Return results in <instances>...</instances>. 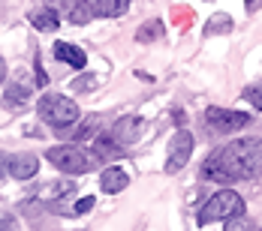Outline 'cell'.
<instances>
[{"label":"cell","mask_w":262,"mask_h":231,"mask_svg":"<svg viewBox=\"0 0 262 231\" xmlns=\"http://www.w3.org/2000/svg\"><path fill=\"white\" fill-rule=\"evenodd\" d=\"M160 36H163V21H145V24L139 27V33H136L139 42H154Z\"/></svg>","instance_id":"obj_15"},{"label":"cell","mask_w":262,"mask_h":231,"mask_svg":"<svg viewBox=\"0 0 262 231\" xmlns=\"http://www.w3.org/2000/svg\"><path fill=\"white\" fill-rule=\"evenodd\" d=\"M262 6V0H247V12H256Z\"/></svg>","instance_id":"obj_21"},{"label":"cell","mask_w":262,"mask_h":231,"mask_svg":"<svg viewBox=\"0 0 262 231\" xmlns=\"http://www.w3.org/2000/svg\"><path fill=\"white\" fill-rule=\"evenodd\" d=\"M112 135L127 147V144H133L139 135H142V117H121L115 126H112Z\"/></svg>","instance_id":"obj_10"},{"label":"cell","mask_w":262,"mask_h":231,"mask_svg":"<svg viewBox=\"0 0 262 231\" xmlns=\"http://www.w3.org/2000/svg\"><path fill=\"white\" fill-rule=\"evenodd\" d=\"M91 207H94V198H91V195H88V198H79V201H76V213H88Z\"/></svg>","instance_id":"obj_20"},{"label":"cell","mask_w":262,"mask_h":231,"mask_svg":"<svg viewBox=\"0 0 262 231\" xmlns=\"http://www.w3.org/2000/svg\"><path fill=\"white\" fill-rule=\"evenodd\" d=\"M202 174L217 183L232 180H253L262 174V144L256 138H238L229 141V147L217 150L202 165Z\"/></svg>","instance_id":"obj_1"},{"label":"cell","mask_w":262,"mask_h":231,"mask_svg":"<svg viewBox=\"0 0 262 231\" xmlns=\"http://www.w3.org/2000/svg\"><path fill=\"white\" fill-rule=\"evenodd\" d=\"M39 117L57 129H67L79 120V105L67 96H60V93H49L39 99Z\"/></svg>","instance_id":"obj_2"},{"label":"cell","mask_w":262,"mask_h":231,"mask_svg":"<svg viewBox=\"0 0 262 231\" xmlns=\"http://www.w3.org/2000/svg\"><path fill=\"white\" fill-rule=\"evenodd\" d=\"M3 165H6V171H9L15 180H27V177H33V174L39 171V159H36L33 153L6 156V159H3Z\"/></svg>","instance_id":"obj_8"},{"label":"cell","mask_w":262,"mask_h":231,"mask_svg":"<svg viewBox=\"0 0 262 231\" xmlns=\"http://www.w3.org/2000/svg\"><path fill=\"white\" fill-rule=\"evenodd\" d=\"M232 27V18L229 15H214L208 24H205V36H211V33H226Z\"/></svg>","instance_id":"obj_16"},{"label":"cell","mask_w":262,"mask_h":231,"mask_svg":"<svg viewBox=\"0 0 262 231\" xmlns=\"http://www.w3.org/2000/svg\"><path fill=\"white\" fill-rule=\"evenodd\" d=\"M205 120L217 132H232V129H244L250 123V117L244 111H226V108H208L205 111Z\"/></svg>","instance_id":"obj_7"},{"label":"cell","mask_w":262,"mask_h":231,"mask_svg":"<svg viewBox=\"0 0 262 231\" xmlns=\"http://www.w3.org/2000/svg\"><path fill=\"white\" fill-rule=\"evenodd\" d=\"M54 57L63 60V63H70V66H76V69L84 66V52L76 48L73 42H57V45H54Z\"/></svg>","instance_id":"obj_12"},{"label":"cell","mask_w":262,"mask_h":231,"mask_svg":"<svg viewBox=\"0 0 262 231\" xmlns=\"http://www.w3.org/2000/svg\"><path fill=\"white\" fill-rule=\"evenodd\" d=\"M100 186H103V192H108V195L124 192V189L130 186V174H127L124 168H118V165H108L103 171V177H100Z\"/></svg>","instance_id":"obj_9"},{"label":"cell","mask_w":262,"mask_h":231,"mask_svg":"<svg viewBox=\"0 0 262 231\" xmlns=\"http://www.w3.org/2000/svg\"><path fill=\"white\" fill-rule=\"evenodd\" d=\"M226 231H256V228H253V219H247L244 213H238L232 219H226Z\"/></svg>","instance_id":"obj_17"},{"label":"cell","mask_w":262,"mask_h":231,"mask_svg":"<svg viewBox=\"0 0 262 231\" xmlns=\"http://www.w3.org/2000/svg\"><path fill=\"white\" fill-rule=\"evenodd\" d=\"M238 213H244V198L232 189H220L214 192L205 207L199 210V222H214V219H232Z\"/></svg>","instance_id":"obj_3"},{"label":"cell","mask_w":262,"mask_h":231,"mask_svg":"<svg viewBox=\"0 0 262 231\" xmlns=\"http://www.w3.org/2000/svg\"><path fill=\"white\" fill-rule=\"evenodd\" d=\"M49 162H52L54 168H60V171H67V174H84V168H88V159L81 153L79 147H70V144H57V147H49Z\"/></svg>","instance_id":"obj_4"},{"label":"cell","mask_w":262,"mask_h":231,"mask_svg":"<svg viewBox=\"0 0 262 231\" xmlns=\"http://www.w3.org/2000/svg\"><path fill=\"white\" fill-rule=\"evenodd\" d=\"M130 9V0H94V12L100 18H118Z\"/></svg>","instance_id":"obj_13"},{"label":"cell","mask_w":262,"mask_h":231,"mask_svg":"<svg viewBox=\"0 0 262 231\" xmlns=\"http://www.w3.org/2000/svg\"><path fill=\"white\" fill-rule=\"evenodd\" d=\"M244 99L253 105V108H259L262 111V87H250V90H244Z\"/></svg>","instance_id":"obj_19"},{"label":"cell","mask_w":262,"mask_h":231,"mask_svg":"<svg viewBox=\"0 0 262 231\" xmlns=\"http://www.w3.org/2000/svg\"><path fill=\"white\" fill-rule=\"evenodd\" d=\"M30 24L49 33V30H54V27H57V15H54L52 9L46 6V9H39V12H30Z\"/></svg>","instance_id":"obj_14"},{"label":"cell","mask_w":262,"mask_h":231,"mask_svg":"<svg viewBox=\"0 0 262 231\" xmlns=\"http://www.w3.org/2000/svg\"><path fill=\"white\" fill-rule=\"evenodd\" d=\"M46 6L52 9L54 15L73 21V24H88L97 12H94V3L88 0H46Z\"/></svg>","instance_id":"obj_5"},{"label":"cell","mask_w":262,"mask_h":231,"mask_svg":"<svg viewBox=\"0 0 262 231\" xmlns=\"http://www.w3.org/2000/svg\"><path fill=\"white\" fill-rule=\"evenodd\" d=\"M190 153H193V135H190L187 129H178V132L172 135V141H169V159H166V171H169V174L181 171L184 165L190 162Z\"/></svg>","instance_id":"obj_6"},{"label":"cell","mask_w":262,"mask_h":231,"mask_svg":"<svg viewBox=\"0 0 262 231\" xmlns=\"http://www.w3.org/2000/svg\"><path fill=\"white\" fill-rule=\"evenodd\" d=\"M97 129H100V117H97V114H91V117H88V120H84L76 132H73V135H76V138H91Z\"/></svg>","instance_id":"obj_18"},{"label":"cell","mask_w":262,"mask_h":231,"mask_svg":"<svg viewBox=\"0 0 262 231\" xmlns=\"http://www.w3.org/2000/svg\"><path fill=\"white\" fill-rule=\"evenodd\" d=\"M94 147H97V156H100V159H118V156H124V144H121V141H118L112 132L97 135Z\"/></svg>","instance_id":"obj_11"}]
</instances>
